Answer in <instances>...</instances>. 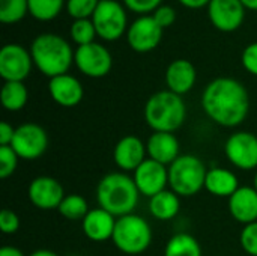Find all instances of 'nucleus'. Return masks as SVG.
<instances>
[{"label":"nucleus","instance_id":"nucleus-11","mask_svg":"<svg viewBox=\"0 0 257 256\" xmlns=\"http://www.w3.org/2000/svg\"><path fill=\"white\" fill-rule=\"evenodd\" d=\"M32 54L18 44H6L0 50V75L5 81H23L32 71Z\"/></svg>","mask_w":257,"mask_h":256},{"label":"nucleus","instance_id":"nucleus-38","mask_svg":"<svg viewBox=\"0 0 257 256\" xmlns=\"http://www.w3.org/2000/svg\"><path fill=\"white\" fill-rule=\"evenodd\" d=\"M184 6L187 8H193V9H199L203 8L205 5H209L211 0H179Z\"/></svg>","mask_w":257,"mask_h":256},{"label":"nucleus","instance_id":"nucleus-15","mask_svg":"<svg viewBox=\"0 0 257 256\" xmlns=\"http://www.w3.org/2000/svg\"><path fill=\"white\" fill-rule=\"evenodd\" d=\"M148 158L146 143L133 134L123 136L117 140L113 149L114 164L120 169V172H134L145 160Z\"/></svg>","mask_w":257,"mask_h":256},{"label":"nucleus","instance_id":"nucleus-6","mask_svg":"<svg viewBox=\"0 0 257 256\" xmlns=\"http://www.w3.org/2000/svg\"><path fill=\"white\" fill-rule=\"evenodd\" d=\"M111 241L114 247L125 255H140L146 252L152 243V228L146 219L134 213L119 217Z\"/></svg>","mask_w":257,"mask_h":256},{"label":"nucleus","instance_id":"nucleus-35","mask_svg":"<svg viewBox=\"0 0 257 256\" xmlns=\"http://www.w3.org/2000/svg\"><path fill=\"white\" fill-rule=\"evenodd\" d=\"M241 60H242L244 68H245L250 74H253V75H256L257 77V42L250 44V45L244 50Z\"/></svg>","mask_w":257,"mask_h":256},{"label":"nucleus","instance_id":"nucleus-10","mask_svg":"<svg viewBox=\"0 0 257 256\" xmlns=\"http://www.w3.org/2000/svg\"><path fill=\"white\" fill-rule=\"evenodd\" d=\"M74 63L77 68L87 77L99 78L105 77L113 65V59L110 51L96 42H90L86 45H80L74 54Z\"/></svg>","mask_w":257,"mask_h":256},{"label":"nucleus","instance_id":"nucleus-17","mask_svg":"<svg viewBox=\"0 0 257 256\" xmlns=\"http://www.w3.org/2000/svg\"><path fill=\"white\" fill-rule=\"evenodd\" d=\"M117 219L101 207L92 208L81 220V229L86 238L93 243H104L111 240Z\"/></svg>","mask_w":257,"mask_h":256},{"label":"nucleus","instance_id":"nucleus-26","mask_svg":"<svg viewBox=\"0 0 257 256\" xmlns=\"http://www.w3.org/2000/svg\"><path fill=\"white\" fill-rule=\"evenodd\" d=\"M57 211L66 220L77 222V220H83L86 217V214L90 211V208H89L87 201L81 195L72 193V195H66L65 196V199L62 201V204L57 208Z\"/></svg>","mask_w":257,"mask_h":256},{"label":"nucleus","instance_id":"nucleus-33","mask_svg":"<svg viewBox=\"0 0 257 256\" xmlns=\"http://www.w3.org/2000/svg\"><path fill=\"white\" fill-rule=\"evenodd\" d=\"M20 225L21 223H20V217L17 213H14L12 210H8V208L2 210V213H0V229L3 234H6V235L17 234L20 229Z\"/></svg>","mask_w":257,"mask_h":256},{"label":"nucleus","instance_id":"nucleus-3","mask_svg":"<svg viewBox=\"0 0 257 256\" xmlns=\"http://www.w3.org/2000/svg\"><path fill=\"white\" fill-rule=\"evenodd\" d=\"M30 54L36 68L47 77L53 78L68 74L74 62V54L68 41L59 35L42 33L32 42Z\"/></svg>","mask_w":257,"mask_h":256},{"label":"nucleus","instance_id":"nucleus-2","mask_svg":"<svg viewBox=\"0 0 257 256\" xmlns=\"http://www.w3.org/2000/svg\"><path fill=\"white\" fill-rule=\"evenodd\" d=\"M140 196L133 177L125 172L107 174L96 186L98 207L104 208L116 219L133 214Z\"/></svg>","mask_w":257,"mask_h":256},{"label":"nucleus","instance_id":"nucleus-20","mask_svg":"<svg viewBox=\"0 0 257 256\" xmlns=\"http://www.w3.org/2000/svg\"><path fill=\"white\" fill-rule=\"evenodd\" d=\"M229 213L241 225L257 222V192L253 186H241L229 199Z\"/></svg>","mask_w":257,"mask_h":256},{"label":"nucleus","instance_id":"nucleus-21","mask_svg":"<svg viewBox=\"0 0 257 256\" xmlns=\"http://www.w3.org/2000/svg\"><path fill=\"white\" fill-rule=\"evenodd\" d=\"M196 68L190 60L185 59H178L173 60L166 71V84L169 91L178 94V95H185L188 94L194 83H196Z\"/></svg>","mask_w":257,"mask_h":256},{"label":"nucleus","instance_id":"nucleus-37","mask_svg":"<svg viewBox=\"0 0 257 256\" xmlns=\"http://www.w3.org/2000/svg\"><path fill=\"white\" fill-rule=\"evenodd\" d=\"M14 136H15V127H12L6 121L0 122V146H11Z\"/></svg>","mask_w":257,"mask_h":256},{"label":"nucleus","instance_id":"nucleus-7","mask_svg":"<svg viewBox=\"0 0 257 256\" xmlns=\"http://www.w3.org/2000/svg\"><path fill=\"white\" fill-rule=\"evenodd\" d=\"M11 148L17 152L20 160H38L45 154L48 148V134L39 124L24 122L15 128Z\"/></svg>","mask_w":257,"mask_h":256},{"label":"nucleus","instance_id":"nucleus-31","mask_svg":"<svg viewBox=\"0 0 257 256\" xmlns=\"http://www.w3.org/2000/svg\"><path fill=\"white\" fill-rule=\"evenodd\" d=\"M20 157L11 146H0V178L6 180L17 170Z\"/></svg>","mask_w":257,"mask_h":256},{"label":"nucleus","instance_id":"nucleus-9","mask_svg":"<svg viewBox=\"0 0 257 256\" xmlns=\"http://www.w3.org/2000/svg\"><path fill=\"white\" fill-rule=\"evenodd\" d=\"M227 160L241 170H257V136L250 131H235L224 143Z\"/></svg>","mask_w":257,"mask_h":256},{"label":"nucleus","instance_id":"nucleus-14","mask_svg":"<svg viewBox=\"0 0 257 256\" xmlns=\"http://www.w3.org/2000/svg\"><path fill=\"white\" fill-rule=\"evenodd\" d=\"M163 38V27L155 21L154 17L145 15L137 18L126 32L128 44L139 53L154 50Z\"/></svg>","mask_w":257,"mask_h":256},{"label":"nucleus","instance_id":"nucleus-27","mask_svg":"<svg viewBox=\"0 0 257 256\" xmlns=\"http://www.w3.org/2000/svg\"><path fill=\"white\" fill-rule=\"evenodd\" d=\"M29 12L39 21L56 18L63 6V0H27Z\"/></svg>","mask_w":257,"mask_h":256},{"label":"nucleus","instance_id":"nucleus-34","mask_svg":"<svg viewBox=\"0 0 257 256\" xmlns=\"http://www.w3.org/2000/svg\"><path fill=\"white\" fill-rule=\"evenodd\" d=\"M154 18H155V21L164 29V27H167V26H170V24L175 23V20H176V12H175V9H173L172 6L163 5V6H160V8L155 9Z\"/></svg>","mask_w":257,"mask_h":256},{"label":"nucleus","instance_id":"nucleus-13","mask_svg":"<svg viewBox=\"0 0 257 256\" xmlns=\"http://www.w3.org/2000/svg\"><path fill=\"white\" fill-rule=\"evenodd\" d=\"M133 180L142 196L152 198L164 192L169 186V167L146 158L134 172Z\"/></svg>","mask_w":257,"mask_h":256},{"label":"nucleus","instance_id":"nucleus-8","mask_svg":"<svg viewBox=\"0 0 257 256\" xmlns=\"http://www.w3.org/2000/svg\"><path fill=\"white\" fill-rule=\"evenodd\" d=\"M96 35L105 41H116L126 29V14L122 5L116 0H99L93 15Z\"/></svg>","mask_w":257,"mask_h":256},{"label":"nucleus","instance_id":"nucleus-36","mask_svg":"<svg viewBox=\"0 0 257 256\" xmlns=\"http://www.w3.org/2000/svg\"><path fill=\"white\" fill-rule=\"evenodd\" d=\"M123 3L134 12L145 14L160 8L161 0H123Z\"/></svg>","mask_w":257,"mask_h":256},{"label":"nucleus","instance_id":"nucleus-29","mask_svg":"<svg viewBox=\"0 0 257 256\" xmlns=\"http://www.w3.org/2000/svg\"><path fill=\"white\" fill-rule=\"evenodd\" d=\"M95 35L96 29L92 20H75L71 26V38L75 44H78V47L93 42Z\"/></svg>","mask_w":257,"mask_h":256},{"label":"nucleus","instance_id":"nucleus-16","mask_svg":"<svg viewBox=\"0 0 257 256\" xmlns=\"http://www.w3.org/2000/svg\"><path fill=\"white\" fill-rule=\"evenodd\" d=\"M244 9L241 0H211L208 5L209 20L223 32H233L242 24Z\"/></svg>","mask_w":257,"mask_h":256},{"label":"nucleus","instance_id":"nucleus-40","mask_svg":"<svg viewBox=\"0 0 257 256\" xmlns=\"http://www.w3.org/2000/svg\"><path fill=\"white\" fill-rule=\"evenodd\" d=\"M29 256H60L57 255L56 252H53V250H48V249H39V250H35V252H32Z\"/></svg>","mask_w":257,"mask_h":256},{"label":"nucleus","instance_id":"nucleus-19","mask_svg":"<svg viewBox=\"0 0 257 256\" xmlns=\"http://www.w3.org/2000/svg\"><path fill=\"white\" fill-rule=\"evenodd\" d=\"M148 158L170 166L181 155V143L175 133L154 131L146 142Z\"/></svg>","mask_w":257,"mask_h":256},{"label":"nucleus","instance_id":"nucleus-23","mask_svg":"<svg viewBox=\"0 0 257 256\" xmlns=\"http://www.w3.org/2000/svg\"><path fill=\"white\" fill-rule=\"evenodd\" d=\"M179 211H181V198L170 189H166L164 192L149 199V213L154 219L160 222L173 220L179 214Z\"/></svg>","mask_w":257,"mask_h":256},{"label":"nucleus","instance_id":"nucleus-42","mask_svg":"<svg viewBox=\"0 0 257 256\" xmlns=\"http://www.w3.org/2000/svg\"><path fill=\"white\" fill-rule=\"evenodd\" d=\"M253 187L256 189V192H257V170H256V174H254V181H253Z\"/></svg>","mask_w":257,"mask_h":256},{"label":"nucleus","instance_id":"nucleus-39","mask_svg":"<svg viewBox=\"0 0 257 256\" xmlns=\"http://www.w3.org/2000/svg\"><path fill=\"white\" fill-rule=\"evenodd\" d=\"M0 256H24V253L14 246H3L0 249Z\"/></svg>","mask_w":257,"mask_h":256},{"label":"nucleus","instance_id":"nucleus-5","mask_svg":"<svg viewBox=\"0 0 257 256\" xmlns=\"http://www.w3.org/2000/svg\"><path fill=\"white\" fill-rule=\"evenodd\" d=\"M208 167L193 154H181L169 166V187L179 198L196 196L205 189Z\"/></svg>","mask_w":257,"mask_h":256},{"label":"nucleus","instance_id":"nucleus-30","mask_svg":"<svg viewBox=\"0 0 257 256\" xmlns=\"http://www.w3.org/2000/svg\"><path fill=\"white\" fill-rule=\"evenodd\" d=\"M99 0H68L66 11L75 20H86L93 15Z\"/></svg>","mask_w":257,"mask_h":256},{"label":"nucleus","instance_id":"nucleus-24","mask_svg":"<svg viewBox=\"0 0 257 256\" xmlns=\"http://www.w3.org/2000/svg\"><path fill=\"white\" fill-rule=\"evenodd\" d=\"M2 106L9 112H20L29 101V91L23 81H5L0 92Z\"/></svg>","mask_w":257,"mask_h":256},{"label":"nucleus","instance_id":"nucleus-28","mask_svg":"<svg viewBox=\"0 0 257 256\" xmlns=\"http://www.w3.org/2000/svg\"><path fill=\"white\" fill-rule=\"evenodd\" d=\"M29 11L27 0H0V21L5 24L18 23Z\"/></svg>","mask_w":257,"mask_h":256},{"label":"nucleus","instance_id":"nucleus-41","mask_svg":"<svg viewBox=\"0 0 257 256\" xmlns=\"http://www.w3.org/2000/svg\"><path fill=\"white\" fill-rule=\"evenodd\" d=\"M241 3L251 11H257V0H241Z\"/></svg>","mask_w":257,"mask_h":256},{"label":"nucleus","instance_id":"nucleus-25","mask_svg":"<svg viewBox=\"0 0 257 256\" xmlns=\"http://www.w3.org/2000/svg\"><path fill=\"white\" fill-rule=\"evenodd\" d=\"M164 256H202V247L191 234L178 232L169 238Z\"/></svg>","mask_w":257,"mask_h":256},{"label":"nucleus","instance_id":"nucleus-32","mask_svg":"<svg viewBox=\"0 0 257 256\" xmlns=\"http://www.w3.org/2000/svg\"><path fill=\"white\" fill-rule=\"evenodd\" d=\"M239 243L244 252L250 256H257V222L245 225L239 235Z\"/></svg>","mask_w":257,"mask_h":256},{"label":"nucleus","instance_id":"nucleus-12","mask_svg":"<svg viewBox=\"0 0 257 256\" xmlns=\"http://www.w3.org/2000/svg\"><path fill=\"white\" fill-rule=\"evenodd\" d=\"M29 201L33 207L42 211H51L57 210L65 199V190L63 186L53 177H36L30 181L27 189Z\"/></svg>","mask_w":257,"mask_h":256},{"label":"nucleus","instance_id":"nucleus-18","mask_svg":"<svg viewBox=\"0 0 257 256\" xmlns=\"http://www.w3.org/2000/svg\"><path fill=\"white\" fill-rule=\"evenodd\" d=\"M48 92L53 101L62 107H75L84 97L83 84L71 74H62L50 78Z\"/></svg>","mask_w":257,"mask_h":256},{"label":"nucleus","instance_id":"nucleus-1","mask_svg":"<svg viewBox=\"0 0 257 256\" xmlns=\"http://www.w3.org/2000/svg\"><path fill=\"white\" fill-rule=\"evenodd\" d=\"M202 109L214 124L236 128L248 116L250 95L241 81L232 77H218L205 88Z\"/></svg>","mask_w":257,"mask_h":256},{"label":"nucleus","instance_id":"nucleus-4","mask_svg":"<svg viewBox=\"0 0 257 256\" xmlns=\"http://www.w3.org/2000/svg\"><path fill=\"white\" fill-rule=\"evenodd\" d=\"M187 118V106L181 95L172 91H160L145 104V121L154 131L175 133Z\"/></svg>","mask_w":257,"mask_h":256},{"label":"nucleus","instance_id":"nucleus-22","mask_svg":"<svg viewBox=\"0 0 257 256\" xmlns=\"http://www.w3.org/2000/svg\"><path fill=\"white\" fill-rule=\"evenodd\" d=\"M238 177L226 167H211L208 169L205 180V190L217 198H230L239 189Z\"/></svg>","mask_w":257,"mask_h":256}]
</instances>
